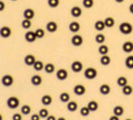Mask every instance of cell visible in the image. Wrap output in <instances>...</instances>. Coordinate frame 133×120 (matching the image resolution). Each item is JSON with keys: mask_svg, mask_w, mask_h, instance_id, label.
I'll return each instance as SVG.
<instances>
[{"mask_svg": "<svg viewBox=\"0 0 133 120\" xmlns=\"http://www.w3.org/2000/svg\"><path fill=\"white\" fill-rule=\"evenodd\" d=\"M119 31H120L121 34L128 35V34H130L132 32V31H133V26H132V25L130 23L124 22V23H122L119 25Z\"/></svg>", "mask_w": 133, "mask_h": 120, "instance_id": "obj_1", "label": "cell"}, {"mask_svg": "<svg viewBox=\"0 0 133 120\" xmlns=\"http://www.w3.org/2000/svg\"><path fill=\"white\" fill-rule=\"evenodd\" d=\"M20 104V101L18 98L15 96H11L6 100V105L10 109H16Z\"/></svg>", "mask_w": 133, "mask_h": 120, "instance_id": "obj_2", "label": "cell"}, {"mask_svg": "<svg viewBox=\"0 0 133 120\" xmlns=\"http://www.w3.org/2000/svg\"><path fill=\"white\" fill-rule=\"evenodd\" d=\"M97 70L93 67H88L84 71V77L88 79H94L97 76Z\"/></svg>", "mask_w": 133, "mask_h": 120, "instance_id": "obj_3", "label": "cell"}, {"mask_svg": "<svg viewBox=\"0 0 133 120\" xmlns=\"http://www.w3.org/2000/svg\"><path fill=\"white\" fill-rule=\"evenodd\" d=\"M1 82H2V84L6 87H11L14 83V78L11 75H5L2 77Z\"/></svg>", "mask_w": 133, "mask_h": 120, "instance_id": "obj_4", "label": "cell"}, {"mask_svg": "<svg viewBox=\"0 0 133 120\" xmlns=\"http://www.w3.org/2000/svg\"><path fill=\"white\" fill-rule=\"evenodd\" d=\"M68 77V72L66 69H59L57 70L56 72V78L58 79L60 81H63V80H66Z\"/></svg>", "mask_w": 133, "mask_h": 120, "instance_id": "obj_5", "label": "cell"}, {"mask_svg": "<svg viewBox=\"0 0 133 120\" xmlns=\"http://www.w3.org/2000/svg\"><path fill=\"white\" fill-rule=\"evenodd\" d=\"M11 35V29L9 26H3L0 28V36L3 39H7Z\"/></svg>", "mask_w": 133, "mask_h": 120, "instance_id": "obj_6", "label": "cell"}, {"mask_svg": "<svg viewBox=\"0 0 133 120\" xmlns=\"http://www.w3.org/2000/svg\"><path fill=\"white\" fill-rule=\"evenodd\" d=\"M24 38H25V40L27 43H34L36 40L37 37H36V34H35V31H27L25 34Z\"/></svg>", "mask_w": 133, "mask_h": 120, "instance_id": "obj_7", "label": "cell"}, {"mask_svg": "<svg viewBox=\"0 0 133 120\" xmlns=\"http://www.w3.org/2000/svg\"><path fill=\"white\" fill-rule=\"evenodd\" d=\"M71 70H72L73 72L79 73V72H80L83 70V63L80 61H74L71 63Z\"/></svg>", "mask_w": 133, "mask_h": 120, "instance_id": "obj_8", "label": "cell"}, {"mask_svg": "<svg viewBox=\"0 0 133 120\" xmlns=\"http://www.w3.org/2000/svg\"><path fill=\"white\" fill-rule=\"evenodd\" d=\"M83 43V37L79 34H75L71 38V43L75 47H79Z\"/></svg>", "mask_w": 133, "mask_h": 120, "instance_id": "obj_9", "label": "cell"}, {"mask_svg": "<svg viewBox=\"0 0 133 120\" xmlns=\"http://www.w3.org/2000/svg\"><path fill=\"white\" fill-rule=\"evenodd\" d=\"M73 90L75 95L80 96V95H83L85 93H86V87H85L83 85L77 84L76 86H75Z\"/></svg>", "mask_w": 133, "mask_h": 120, "instance_id": "obj_10", "label": "cell"}, {"mask_svg": "<svg viewBox=\"0 0 133 120\" xmlns=\"http://www.w3.org/2000/svg\"><path fill=\"white\" fill-rule=\"evenodd\" d=\"M23 61L26 66L31 67V66H33L34 63L36 62V59L35 57V55H33V54H27L25 56Z\"/></svg>", "mask_w": 133, "mask_h": 120, "instance_id": "obj_11", "label": "cell"}, {"mask_svg": "<svg viewBox=\"0 0 133 120\" xmlns=\"http://www.w3.org/2000/svg\"><path fill=\"white\" fill-rule=\"evenodd\" d=\"M46 31L48 32L54 33V32H55L57 30H58V25H57V23L55 22L51 21V22H48L46 23Z\"/></svg>", "mask_w": 133, "mask_h": 120, "instance_id": "obj_12", "label": "cell"}, {"mask_svg": "<svg viewBox=\"0 0 133 120\" xmlns=\"http://www.w3.org/2000/svg\"><path fill=\"white\" fill-rule=\"evenodd\" d=\"M122 49L123 52L125 53H131L133 51V43L130 41H126L125 43H123L122 46Z\"/></svg>", "mask_w": 133, "mask_h": 120, "instance_id": "obj_13", "label": "cell"}, {"mask_svg": "<svg viewBox=\"0 0 133 120\" xmlns=\"http://www.w3.org/2000/svg\"><path fill=\"white\" fill-rule=\"evenodd\" d=\"M35 11L33 10V9H31V8H27L26 9V10L23 11V17L24 18H26V19H30L31 20L32 18L35 17Z\"/></svg>", "mask_w": 133, "mask_h": 120, "instance_id": "obj_14", "label": "cell"}, {"mask_svg": "<svg viewBox=\"0 0 133 120\" xmlns=\"http://www.w3.org/2000/svg\"><path fill=\"white\" fill-rule=\"evenodd\" d=\"M31 82L32 85L35 86V87H38L42 84L43 82V78L39 75H33L31 79Z\"/></svg>", "mask_w": 133, "mask_h": 120, "instance_id": "obj_15", "label": "cell"}, {"mask_svg": "<svg viewBox=\"0 0 133 120\" xmlns=\"http://www.w3.org/2000/svg\"><path fill=\"white\" fill-rule=\"evenodd\" d=\"M68 28L71 32L72 33H77L80 30V24L78 22H71L69 24Z\"/></svg>", "mask_w": 133, "mask_h": 120, "instance_id": "obj_16", "label": "cell"}, {"mask_svg": "<svg viewBox=\"0 0 133 120\" xmlns=\"http://www.w3.org/2000/svg\"><path fill=\"white\" fill-rule=\"evenodd\" d=\"M82 9L78 6H73L71 9V15L75 18H79L82 15Z\"/></svg>", "mask_w": 133, "mask_h": 120, "instance_id": "obj_17", "label": "cell"}, {"mask_svg": "<svg viewBox=\"0 0 133 120\" xmlns=\"http://www.w3.org/2000/svg\"><path fill=\"white\" fill-rule=\"evenodd\" d=\"M99 92L103 95H108L111 92V87L108 84H102L99 87Z\"/></svg>", "mask_w": 133, "mask_h": 120, "instance_id": "obj_18", "label": "cell"}, {"mask_svg": "<svg viewBox=\"0 0 133 120\" xmlns=\"http://www.w3.org/2000/svg\"><path fill=\"white\" fill-rule=\"evenodd\" d=\"M41 102L44 106H49L52 103V98L49 95H45L42 97L41 98Z\"/></svg>", "mask_w": 133, "mask_h": 120, "instance_id": "obj_19", "label": "cell"}, {"mask_svg": "<svg viewBox=\"0 0 133 120\" xmlns=\"http://www.w3.org/2000/svg\"><path fill=\"white\" fill-rule=\"evenodd\" d=\"M66 108L71 112H74L75 110H77L78 109V104L76 102H75V101H69L68 103V106H66Z\"/></svg>", "mask_w": 133, "mask_h": 120, "instance_id": "obj_20", "label": "cell"}, {"mask_svg": "<svg viewBox=\"0 0 133 120\" xmlns=\"http://www.w3.org/2000/svg\"><path fill=\"white\" fill-rule=\"evenodd\" d=\"M105 23H104V21H102V20H98L95 23V28H96V31H102L105 29Z\"/></svg>", "mask_w": 133, "mask_h": 120, "instance_id": "obj_21", "label": "cell"}, {"mask_svg": "<svg viewBox=\"0 0 133 120\" xmlns=\"http://www.w3.org/2000/svg\"><path fill=\"white\" fill-rule=\"evenodd\" d=\"M88 107L89 108V110L91 111H96L99 108V103L95 100H91L88 103Z\"/></svg>", "mask_w": 133, "mask_h": 120, "instance_id": "obj_22", "label": "cell"}, {"mask_svg": "<svg viewBox=\"0 0 133 120\" xmlns=\"http://www.w3.org/2000/svg\"><path fill=\"white\" fill-rule=\"evenodd\" d=\"M111 57L108 56V54L102 55V57L100 58V63L103 66H108L111 63Z\"/></svg>", "mask_w": 133, "mask_h": 120, "instance_id": "obj_23", "label": "cell"}, {"mask_svg": "<svg viewBox=\"0 0 133 120\" xmlns=\"http://www.w3.org/2000/svg\"><path fill=\"white\" fill-rule=\"evenodd\" d=\"M123 112H124V109L122 106H116L113 108V114L117 116H121L123 115Z\"/></svg>", "mask_w": 133, "mask_h": 120, "instance_id": "obj_24", "label": "cell"}, {"mask_svg": "<svg viewBox=\"0 0 133 120\" xmlns=\"http://www.w3.org/2000/svg\"><path fill=\"white\" fill-rule=\"evenodd\" d=\"M115 19L112 17H107L105 19H104V23H105L106 27L108 28H111L112 26H115Z\"/></svg>", "mask_w": 133, "mask_h": 120, "instance_id": "obj_25", "label": "cell"}, {"mask_svg": "<svg viewBox=\"0 0 133 120\" xmlns=\"http://www.w3.org/2000/svg\"><path fill=\"white\" fill-rule=\"evenodd\" d=\"M55 67L53 63L49 62L44 66V70L47 74H52L55 71Z\"/></svg>", "mask_w": 133, "mask_h": 120, "instance_id": "obj_26", "label": "cell"}, {"mask_svg": "<svg viewBox=\"0 0 133 120\" xmlns=\"http://www.w3.org/2000/svg\"><path fill=\"white\" fill-rule=\"evenodd\" d=\"M122 92H123V94L124 95H130L132 94L133 88L131 87V86L127 84L126 86L122 87Z\"/></svg>", "mask_w": 133, "mask_h": 120, "instance_id": "obj_27", "label": "cell"}, {"mask_svg": "<svg viewBox=\"0 0 133 120\" xmlns=\"http://www.w3.org/2000/svg\"><path fill=\"white\" fill-rule=\"evenodd\" d=\"M34 67V69L36 70V71H40L42 70L43 69H44V64L42 61H39V60H36V62L34 63V65L32 66Z\"/></svg>", "mask_w": 133, "mask_h": 120, "instance_id": "obj_28", "label": "cell"}, {"mask_svg": "<svg viewBox=\"0 0 133 120\" xmlns=\"http://www.w3.org/2000/svg\"><path fill=\"white\" fill-rule=\"evenodd\" d=\"M125 66L128 69H133V55H129L126 58Z\"/></svg>", "mask_w": 133, "mask_h": 120, "instance_id": "obj_29", "label": "cell"}, {"mask_svg": "<svg viewBox=\"0 0 133 120\" xmlns=\"http://www.w3.org/2000/svg\"><path fill=\"white\" fill-rule=\"evenodd\" d=\"M117 84L118 86L123 87L128 84V79L124 76H120L117 79Z\"/></svg>", "mask_w": 133, "mask_h": 120, "instance_id": "obj_30", "label": "cell"}, {"mask_svg": "<svg viewBox=\"0 0 133 120\" xmlns=\"http://www.w3.org/2000/svg\"><path fill=\"white\" fill-rule=\"evenodd\" d=\"M60 101L63 103H68L70 100V95L68 92H63L59 95Z\"/></svg>", "mask_w": 133, "mask_h": 120, "instance_id": "obj_31", "label": "cell"}, {"mask_svg": "<svg viewBox=\"0 0 133 120\" xmlns=\"http://www.w3.org/2000/svg\"><path fill=\"white\" fill-rule=\"evenodd\" d=\"M105 35L103 34H98L96 35V37H95V40H96V42L99 44H103L104 42H105Z\"/></svg>", "mask_w": 133, "mask_h": 120, "instance_id": "obj_32", "label": "cell"}, {"mask_svg": "<svg viewBox=\"0 0 133 120\" xmlns=\"http://www.w3.org/2000/svg\"><path fill=\"white\" fill-rule=\"evenodd\" d=\"M98 51L101 55H105V54H108L109 51V48L107 45H101L98 49Z\"/></svg>", "mask_w": 133, "mask_h": 120, "instance_id": "obj_33", "label": "cell"}, {"mask_svg": "<svg viewBox=\"0 0 133 120\" xmlns=\"http://www.w3.org/2000/svg\"><path fill=\"white\" fill-rule=\"evenodd\" d=\"M31 111V107L29 106V105H23L22 107H21V113L24 115H29Z\"/></svg>", "mask_w": 133, "mask_h": 120, "instance_id": "obj_34", "label": "cell"}, {"mask_svg": "<svg viewBox=\"0 0 133 120\" xmlns=\"http://www.w3.org/2000/svg\"><path fill=\"white\" fill-rule=\"evenodd\" d=\"M21 26L23 29H29L31 26V22L30 19H26V18H24V19L22 21Z\"/></svg>", "mask_w": 133, "mask_h": 120, "instance_id": "obj_35", "label": "cell"}, {"mask_svg": "<svg viewBox=\"0 0 133 120\" xmlns=\"http://www.w3.org/2000/svg\"><path fill=\"white\" fill-rule=\"evenodd\" d=\"M83 5L85 8L90 9L94 6V0H83Z\"/></svg>", "mask_w": 133, "mask_h": 120, "instance_id": "obj_36", "label": "cell"}, {"mask_svg": "<svg viewBox=\"0 0 133 120\" xmlns=\"http://www.w3.org/2000/svg\"><path fill=\"white\" fill-rule=\"evenodd\" d=\"M39 115H40V117L42 118H46L47 117L49 116V111H48V110L46 109V108H43L39 110Z\"/></svg>", "mask_w": 133, "mask_h": 120, "instance_id": "obj_37", "label": "cell"}, {"mask_svg": "<svg viewBox=\"0 0 133 120\" xmlns=\"http://www.w3.org/2000/svg\"><path fill=\"white\" fill-rule=\"evenodd\" d=\"M90 112H91V110H89V108L88 107H83L80 110V114L83 117L88 116L90 115Z\"/></svg>", "mask_w": 133, "mask_h": 120, "instance_id": "obj_38", "label": "cell"}, {"mask_svg": "<svg viewBox=\"0 0 133 120\" xmlns=\"http://www.w3.org/2000/svg\"><path fill=\"white\" fill-rule=\"evenodd\" d=\"M47 4L51 8H55L59 5V0H47Z\"/></svg>", "mask_w": 133, "mask_h": 120, "instance_id": "obj_39", "label": "cell"}, {"mask_svg": "<svg viewBox=\"0 0 133 120\" xmlns=\"http://www.w3.org/2000/svg\"><path fill=\"white\" fill-rule=\"evenodd\" d=\"M35 32L37 39H42V38H43L44 35H45V31L42 28H38Z\"/></svg>", "mask_w": 133, "mask_h": 120, "instance_id": "obj_40", "label": "cell"}, {"mask_svg": "<svg viewBox=\"0 0 133 120\" xmlns=\"http://www.w3.org/2000/svg\"><path fill=\"white\" fill-rule=\"evenodd\" d=\"M23 115L19 113H15L12 115V120H22Z\"/></svg>", "mask_w": 133, "mask_h": 120, "instance_id": "obj_41", "label": "cell"}, {"mask_svg": "<svg viewBox=\"0 0 133 120\" xmlns=\"http://www.w3.org/2000/svg\"><path fill=\"white\" fill-rule=\"evenodd\" d=\"M40 115L39 114H34L31 117V120H40Z\"/></svg>", "mask_w": 133, "mask_h": 120, "instance_id": "obj_42", "label": "cell"}, {"mask_svg": "<svg viewBox=\"0 0 133 120\" xmlns=\"http://www.w3.org/2000/svg\"><path fill=\"white\" fill-rule=\"evenodd\" d=\"M5 7H6V6H5L4 2H3V1H1V0H0V12L3 11L5 10Z\"/></svg>", "mask_w": 133, "mask_h": 120, "instance_id": "obj_43", "label": "cell"}, {"mask_svg": "<svg viewBox=\"0 0 133 120\" xmlns=\"http://www.w3.org/2000/svg\"><path fill=\"white\" fill-rule=\"evenodd\" d=\"M109 120H119V117L117 116V115H113L110 117Z\"/></svg>", "mask_w": 133, "mask_h": 120, "instance_id": "obj_44", "label": "cell"}, {"mask_svg": "<svg viewBox=\"0 0 133 120\" xmlns=\"http://www.w3.org/2000/svg\"><path fill=\"white\" fill-rule=\"evenodd\" d=\"M46 120H57V119H56V118H55V115H49L48 117L46 118Z\"/></svg>", "mask_w": 133, "mask_h": 120, "instance_id": "obj_45", "label": "cell"}, {"mask_svg": "<svg viewBox=\"0 0 133 120\" xmlns=\"http://www.w3.org/2000/svg\"><path fill=\"white\" fill-rule=\"evenodd\" d=\"M129 11H130L131 14L133 15V3L129 6Z\"/></svg>", "mask_w": 133, "mask_h": 120, "instance_id": "obj_46", "label": "cell"}, {"mask_svg": "<svg viewBox=\"0 0 133 120\" xmlns=\"http://www.w3.org/2000/svg\"><path fill=\"white\" fill-rule=\"evenodd\" d=\"M115 1L118 3H122L123 2H124V0H115Z\"/></svg>", "mask_w": 133, "mask_h": 120, "instance_id": "obj_47", "label": "cell"}, {"mask_svg": "<svg viewBox=\"0 0 133 120\" xmlns=\"http://www.w3.org/2000/svg\"><path fill=\"white\" fill-rule=\"evenodd\" d=\"M57 120H66L64 117H59L58 119H57Z\"/></svg>", "mask_w": 133, "mask_h": 120, "instance_id": "obj_48", "label": "cell"}, {"mask_svg": "<svg viewBox=\"0 0 133 120\" xmlns=\"http://www.w3.org/2000/svg\"><path fill=\"white\" fill-rule=\"evenodd\" d=\"M3 117L1 114H0V120H3Z\"/></svg>", "mask_w": 133, "mask_h": 120, "instance_id": "obj_49", "label": "cell"}, {"mask_svg": "<svg viewBox=\"0 0 133 120\" xmlns=\"http://www.w3.org/2000/svg\"><path fill=\"white\" fill-rule=\"evenodd\" d=\"M125 120H132V119H131V118H127V119H125Z\"/></svg>", "mask_w": 133, "mask_h": 120, "instance_id": "obj_50", "label": "cell"}, {"mask_svg": "<svg viewBox=\"0 0 133 120\" xmlns=\"http://www.w3.org/2000/svg\"><path fill=\"white\" fill-rule=\"evenodd\" d=\"M11 1H13V2H15V1H17V0H11Z\"/></svg>", "mask_w": 133, "mask_h": 120, "instance_id": "obj_51", "label": "cell"}]
</instances>
